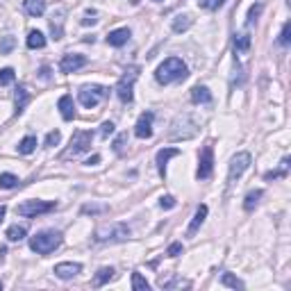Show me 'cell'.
Listing matches in <instances>:
<instances>
[{
	"mask_svg": "<svg viewBox=\"0 0 291 291\" xmlns=\"http://www.w3.org/2000/svg\"><path fill=\"white\" fill-rule=\"evenodd\" d=\"M184 77H187V64H184L180 57H168L155 71V80L159 84H171V82L184 80Z\"/></svg>",
	"mask_w": 291,
	"mask_h": 291,
	"instance_id": "cell-1",
	"label": "cell"
},
{
	"mask_svg": "<svg viewBox=\"0 0 291 291\" xmlns=\"http://www.w3.org/2000/svg\"><path fill=\"white\" fill-rule=\"evenodd\" d=\"M60 244H62V235L55 230H43L30 239V248L37 255H50L52 250L60 248Z\"/></svg>",
	"mask_w": 291,
	"mask_h": 291,
	"instance_id": "cell-2",
	"label": "cell"
},
{
	"mask_svg": "<svg viewBox=\"0 0 291 291\" xmlns=\"http://www.w3.org/2000/svg\"><path fill=\"white\" fill-rule=\"evenodd\" d=\"M96 241L100 244H119V241L130 239V227L125 223H109V225H100L94 235Z\"/></svg>",
	"mask_w": 291,
	"mask_h": 291,
	"instance_id": "cell-3",
	"label": "cell"
},
{
	"mask_svg": "<svg viewBox=\"0 0 291 291\" xmlns=\"http://www.w3.org/2000/svg\"><path fill=\"white\" fill-rule=\"evenodd\" d=\"M91 139H94V132H91V130H77V132L71 137V146L66 148L64 159L77 157V155L86 153V150L91 148Z\"/></svg>",
	"mask_w": 291,
	"mask_h": 291,
	"instance_id": "cell-4",
	"label": "cell"
},
{
	"mask_svg": "<svg viewBox=\"0 0 291 291\" xmlns=\"http://www.w3.org/2000/svg\"><path fill=\"white\" fill-rule=\"evenodd\" d=\"M107 94L109 91L105 89V86H100V84H86V86H82L80 89V94H77V100H80L84 107H96V105H100L105 98H107Z\"/></svg>",
	"mask_w": 291,
	"mask_h": 291,
	"instance_id": "cell-5",
	"label": "cell"
},
{
	"mask_svg": "<svg viewBox=\"0 0 291 291\" xmlns=\"http://www.w3.org/2000/svg\"><path fill=\"white\" fill-rule=\"evenodd\" d=\"M137 77H139V66H130L125 71V75L119 80V84H116V96L123 103H132V86L137 82Z\"/></svg>",
	"mask_w": 291,
	"mask_h": 291,
	"instance_id": "cell-6",
	"label": "cell"
},
{
	"mask_svg": "<svg viewBox=\"0 0 291 291\" xmlns=\"http://www.w3.org/2000/svg\"><path fill=\"white\" fill-rule=\"evenodd\" d=\"M55 202H46V200H25L16 207V212L21 216H39V214H48L55 210Z\"/></svg>",
	"mask_w": 291,
	"mask_h": 291,
	"instance_id": "cell-7",
	"label": "cell"
},
{
	"mask_svg": "<svg viewBox=\"0 0 291 291\" xmlns=\"http://www.w3.org/2000/svg\"><path fill=\"white\" fill-rule=\"evenodd\" d=\"M212 171H214V150H212V146H205L200 153V159H198L196 178L198 180H207V178H212Z\"/></svg>",
	"mask_w": 291,
	"mask_h": 291,
	"instance_id": "cell-8",
	"label": "cell"
},
{
	"mask_svg": "<svg viewBox=\"0 0 291 291\" xmlns=\"http://www.w3.org/2000/svg\"><path fill=\"white\" fill-rule=\"evenodd\" d=\"M248 166H250V155L248 153H237L235 157H232V162H230L227 180H230V182L239 180V178L246 173V168H248Z\"/></svg>",
	"mask_w": 291,
	"mask_h": 291,
	"instance_id": "cell-9",
	"label": "cell"
},
{
	"mask_svg": "<svg viewBox=\"0 0 291 291\" xmlns=\"http://www.w3.org/2000/svg\"><path fill=\"white\" fill-rule=\"evenodd\" d=\"M153 111H143L141 116H139L137 125H134V134H137L139 139H150L153 137Z\"/></svg>",
	"mask_w": 291,
	"mask_h": 291,
	"instance_id": "cell-10",
	"label": "cell"
},
{
	"mask_svg": "<svg viewBox=\"0 0 291 291\" xmlns=\"http://www.w3.org/2000/svg\"><path fill=\"white\" fill-rule=\"evenodd\" d=\"M82 66H86V57L84 55H77V52H73V55H64L60 62V71L62 73H75L80 71Z\"/></svg>",
	"mask_w": 291,
	"mask_h": 291,
	"instance_id": "cell-11",
	"label": "cell"
},
{
	"mask_svg": "<svg viewBox=\"0 0 291 291\" xmlns=\"http://www.w3.org/2000/svg\"><path fill=\"white\" fill-rule=\"evenodd\" d=\"M80 271H82V264H77V261H62V264L55 266V275L62 280H69L80 273Z\"/></svg>",
	"mask_w": 291,
	"mask_h": 291,
	"instance_id": "cell-12",
	"label": "cell"
},
{
	"mask_svg": "<svg viewBox=\"0 0 291 291\" xmlns=\"http://www.w3.org/2000/svg\"><path fill=\"white\" fill-rule=\"evenodd\" d=\"M180 155V150L178 148H162L157 153V157H155V162H157V168H159V176H166V164L171 157H178Z\"/></svg>",
	"mask_w": 291,
	"mask_h": 291,
	"instance_id": "cell-13",
	"label": "cell"
},
{
	"mask_svg": "<svg viewBox=\"0 0 291 291\" xmlns=\"http://www.w3.org/2000/svg\"><path fill=\"white\" fill-rule=\"evenodd\" d=\"M205 218H207V205H198V210H196V214H193L191 218V223H189V230H187V235L189 237H193L198 232V227L205 223Z\"/></svg>",
	"mask_w": 291,
	"mask_h": 291,
	"instance_id": "cell-14",
	"label": "cell"
},
{
	"mask_svg": "<svg viewBox=\"0 0 291 291\" xmlns=\"http://www.w3.org/2000/svg\"><path fill=\"white\" fill-rule=\"evenodd\" d=\"M128 39H130L128 27H119V30H114V32H109L107 35V43L109 46H114V48H121V46L128 43Z\"/></svg>",
	"mask_w": 291,
	"mask_h": 291,
	"instance_id": "cell-15",
	"label": "cell"
},
{
	"mask_svg": "<svg viewBox=\"0 0 291 291\" xmlns=\"http://www.w3.org/2000/svg\"><path fill=\"white\" fill-rule=\"evenodd\" d=\"M23 9L35 18L43 16V12H46V0H23Z\"/></svg>",
	"mask_w": 291,
	"mask_h": 291,
	"instance_id": "cell-16",
	"label": "cell"
},
{
	"mask_svg": "<svg viewBox=\"0 0 291 291\" xmlns=\"http://www.w3.org/2000/svg\"><path fill=\"white\" fill-rule=\"evenodd\" d=\"M57 107H60V111H62V119L64 121H71L73 116H75V107H73V98L69 94L66 96H62L60 98V103H57Z\"/></svg>",
	"mask_w": 291,
	"mask_h": 291,
	"instance_id": "cell-17",
	"label": "cell"
},
{
	"mask_svg": "<svg viewBox=\"0 0 291 291\" xmlns=\"http://www.w3.org/2000/svg\"><path fill=\"white\" fill-rule=\"evenodd\" d=\"M30 103V94H27L25 86H18L16 89V96H14V105H16V114H23L25 105Z\"/></svg>",
	"mask_w": 291,
	"mask_h": 291,
	"instance_id": "cell-18",
	"label": "cell"
},
{
	"mask_svg": "<svg viewBox=\"0 0 291 291\" xmlns=\"http://www.w3.org/2000/svg\"><path fill=\"white\" fill-rule=\"evenodd\" d=\"M191 100L193 103H198V105H207V103H212V94H210V89L207 86H193V91H191Z\"/></svg>",
	"mask_w": 291,
	"mask_h": 291,
	"instance_id": "cell-19",
	"label": "cell"
},
{
	"mask_svg": "<svg viewBox=\"0 0 291 291\" xmlns=\"http://www.w3.org/2000/svg\"><path fill=\"white\" fill-rule=\"evenodd\" d=\"M111 278H114V269H111V266H103V269L94 275V287H103Z\"/></svg>",
	"mask_w": 291,
	"mask_h": 291,
	"instance_id": "cell-20",
	"label": "cell"
},
{
	"mask_svg": "<svg viewBox=\"0 0 291 291\" xmlns=\"http://www.w3.org/2000/svg\"><path fill=\"white\" fill-rule=\"evenodd\" d=\"M43 46H46V37H43L39 30H32L30 35H27V48L37 50V48H43Z\"/></svg>",
	"mask_w": 291,
	"mask_h": 291,
	"instance_id": "cell-21",
	"label": "cell"
},
{
	"mask_svg": "<svg viewBox=\"0 0 291 291\" xmlns=\"http://www.w3.org/2000/svg\"><path fill=\"white\" fill-rule=\"evenodd\" d=\"M264 196V191L261 189H255V191H250L248 196H246V202H244V210L246 212H253L257 207V202H259V198Z\"/></svg>",
	"mask_w": 291,
	"mask_h": 291,
	"instance_id": "cell-22",
	"label": "cell"
},
{
	"mask_svg": "<svg viewBox=\"0 0 291 291\" xmlns=\"http://www.w3.org/2000/svg\"><path fill=\"white\" fill-rule=\"evenodd\" d=\"M25 235H27L25 225H12L7 230V239L9 241H21V239H25Z\"/></svg>",
	"mask_w": 291,
	"mask_h": 291,
	"instance_id": "cell-23",
	"label": "cell"
},
{
	"mask_svg": "<svg viewBox=\"0 0 291 291\" xmlns=\"http://www.w3.org/2000/svg\"><path fill=\"white\" fill-rule=\"evenodd\" d=\"M189 25H191V18L187 14H178L176 21H173V32H184L189 30Z\"/></svg>",
	"mask_w": 291,
	"mask_h": 291,
	"instance_id": "cell-24",
	"label": "cell"
},
{
	"mask_svg": "<svg viewBox=\"0 0 291 291\" xmlns=\"http://www.w3.org/2000/svg\"><path fill=\"white\" fill-rule=\"evenodd\" d=\"M287 171H289V157H284L278 171H269V173H266V180H278V178H284V176H287Z\"/></svg>",
	"mask_w": 291,
	"mask_h": 291,
	"instance_id": "cell-25",
	"label": "cell"
},
{
	"mask_svg": "<svg viewBox=\"0 0 291 291\" xmlns=\"http://www.w3.org/2000/svg\"><path fill=\"white\" fill-rule=\"evenodd\" d=\"M35 148H37V137H25L21 143H18V153H21V155L35 153Z\"/></svg>",
	"mask_w": 291,
	"mask_h": 291,
	"instance_id": "cell-26",
	"label": "cell"
},
{
	"mask_svg": "<svg viewBox=\"0 0 291 291\" xmlns=\"http://www.w3.org/2000/svg\"><path fill=\"white\" fill-rule=\"evenodd\" d=\"M18 187V178L12 173H0V189H14Z\"/></svg>",
	"mask_w": 291,
	"mask_h": 291,
	"instance_id": "cell-27",
	"label": "cell"
},
{
	"mask_svg": "<svg viewBox=\"0 0 291 291\" xmlns=\"http://www.w3.org/2000/svg\"><path fill=\"white\" fill-rule=\"evenodd\" d=\"M248 46H250V35L248 32L235 37V50H248Z\"/></svg>",
	"mask_w": 291,
	"mask_h": 291,
	"instance_id": "cell-28",
	"label": "cell"
},
{
	"mask_svg": "<svg viewBox=\"0 0 291 291\" xmlns=\"http://www.w3.org/2000/svg\"><path fill=\"white\" fill-rule=\"evenodd\" d=\"M221 282L225 284V287H232V289H244V282H241L239 278H235V275H230V273H223Z\"/></svg>",
	"mask_w": 291,
	"mask_h": 291,
	"instance_id": "cell-29",
	"label": "cell"
},
{
	"mask_svg": "<svg viewBox=\"0 0 291 291\" xmlns=\"http://www.w3.org/2000/svg\"><path fill=\"white\" fill-rule=\"evenodd\" d=\"M132 289L134 291H148L150 284L146 282V278H141V273H132Z\"/></svg>",
	"mask_w": 291,
	"mask_h": 291,
	"instance_id": "cell-30",
	"label": "cell"
},
{
	"mask_svg": "<svg viewBox=\"0 0 291 291\" xmlns=\"http://www.w3.org/2000/svg\"><path fill=\"white\" fill-rule=\"evenodd\" d=\"M14 80H16V73H14V69H3V71H0V86L12 84Z\"/></svg>",
	"mask_w": 291,
	"mask_h": 291,
	"instance_id": "cell-31",
	"label": "cell"
},
{
	"mask_svg": "<svg viewBox=\"0 0 291 291\" xmlns=\"http://www.w3.org/2000/svg\"><path fill=\"white\" fill-rule=\"evenodd\" d=\"M14 46H16V39H14V37H5L3 41H0V55H9V52L14 50Z\"/></svg>",
	"mask_w": 291,
	"mask_h": 291,
	"instance_id": "cell-32",
	"label": "cell"
},
{
	"mask_svg": "<svg viewBox=\"0 0 291 291\" xmlns=\"http://www.w3.org/2000/svg\"><path fill=\"white\" fill-rule=\"evenodd\" d=\"M223 3H225V0H198V5H200L202 9H210V12H214V9H218Z\"/></svg>",
	"mask_w": 291,
	"mask_h": 291,
	"instance_id": "cell-33",
	"label": "cell"
},
{
	"mask_svg": "<svg viewBox=\"0 0 291 291\" xmlns=\"http://www.w3.org/2000/svg\"><path fill=\"white\" fill-rule=\"evenodd\" d=\"M289 35H291V23L287 21L282 25V32H280V43H282V46H289V41H291Z\"/></svg>",
	"mask_w": 291,
	"mask_h": 291,
	"instance_id": "cell-34",
	"label": "cell"
},
{
	"mask_svg": "<svg viewBox=\"0 0 291 291\" xmlns=\"http://www.w3.org/2000/svg\"><path fill=\"white\" fill-rule=\"evenodd\" d=\"M60 141H62V132H60V130H52V132H48L46 146H57Z\"/></svg>",
	"mask_w": 291,
	"mask_h": 291,
	"instance_id": "cell-35",
	"label": "cell"
},
{
	"mask_svg": "<svg viewBox=\"0 0 291 291\" xmlns=\"http://www.w3.org/2000/svg\"><path fill=\"white\" fill-rule=\"evenodd\" d=\"M261 3H257V5H253V7H250V14H248V25H253V23L257 21V16H259L261 14Z\"/></svg>",
	"mask_w": 291,
	"mask_h": 291,
	"instance_id": "cell-36",
	"label": "cell"
},
{
	"mask_svg": "<svg viewBox=\"0 0 291 291\" xmlns=\"http://www.w3.org/2000/svg\"><path fill=\"white\" fill-rule=\"evenodd\" d=\"M159 207H162V210H173V207H176V198L173 196H162L159 198Z\"/></svg>",
	"mask_w": 291,
	"mask_h": 291,
	"instance_id": "cell-37",
	"label": "cell"
},
{
	"mask_svg": "<svg viewBox=\"0 0 291 291\" xmlns=\"http://www.w3.org/2000/svg\"><path fill=\"white\" fill-rule=\"evenodd\" d=\"M182 244H180V241H176V244H171V246H168V250H166V255L168 257H178V255H180L182 253Z\"/></svg>",
	"mask_w": 291,
	"mask_h": 291,
	"instance_id": "cell-38",
	"label": "cell"
},
{
	"mask_svg": "<svg viewBox=\"0 0 291 291\" xmlns=\"http://www.w3.org/2000/svg\"><path fill=\"white\" fill-rule=\"evenodd\" d=\"M111 132H114V123H111V121H107V123H103V128H100V137L107 139Z\"/></svg>",
	"mask_w": 291,
	"mask_h": 291,
	"instance_id": "cell-39",
	"label": "cell"
},
{
	"mask_svg": "<svg viewBox=\"0 0 291 291\" xmlns=\"http://www.w3.org/2000/svg\"><path fill=\"white\" fill-rule=\"evenodd\" d=\"M125 141H128V134H121V137L114 141V150H116V153H119V155L123 153V146H125Z\"/></svg>",
	"mask_w": 291,
	"mask_h": 291,
	"instance_id": "cell-40",
	"label": "cell"
},
{
	"mask_svg": "<svg viewBox=\"0 0 291 291\" xmlns=\"http://www.w3.org/2000/svg\"><path fill=\"white\" fill-rule=\"evenodd\" d=\"M94 16H96V14H86V16L82 18V25H94V23L98 21V18H94Z\"/></svg>",
	"mask_w": 291,
	"mask_h": 291,
	"instance_id": "cell-41",
	"label": "cell"
},
{
	"mask_svg": "<svg viewBox=\"0 0 291 291\" xmlns=\"http://www.w3.org/2000/svg\"><path fill=\"white\" fill-rule=\"evenodd\" d=\"M41 77H43V80L50 77V69H48V66H43V69H41Z\"/></svg>",
	"mask_w": 291,
	"mask_h": 291,
	"instance_id": "cell-42",
	"label": "cell"
},
{
	"mask_svg": "<svg viewBox=\"0 0 291 291\" xmlns=\"http://www.w3.org/2000/svg\"><path fill=\"white\" fill-rule=\"evenodd\" d=\"M5 214H7V207H5V205H0V223H3V218H5Z\"/></svg>",
	"mask_w": 291,
	"mask_h": 291,
	"instance_id": "cell-43",
	"label": "cell"
},
{
	"mask_svg": "<svg viewBox=\"0 0 291 291\" xmlns=\"http://www.w3.org/2000/svg\"><path fill=\"white\" fill-rule=\"evenodd\" d=\"M98 162H100V155H94V157H91L86 164H98Z\"/></svg>",
	"mask_w": 291,
	"mask_h": 291,
	"instance_id": "cell-44",
	"label": "cell"
},
{
	"mask_svg": "<svg viewBox=\"0 0 291 291\" xmlns=\"http://www.w3.org/2000/svg\"><path fill=\"white\" fill-rule=\"evenodd\" d=\"M155 3H162V0H155Z\"/></svg>",
	"mask_w": 291,
	"mask_h": 291,
	"instance_id": "cell-45",
	"label": "cell"
},
{
	"mask_svg": "<svg viewBox=\"0 0 291 291\" xmlns=\"http://www.w3.org/2000/svg\"><path fill=\"white\" fill-rule=\"evenodd\" d=\"M0 289H3V282H0Z\"/></svg>",
	"mask_w": 291,
	"mask_h": 291,
	"instance_id": "cell-46",
	"label": "cell"
}]
</instances>
